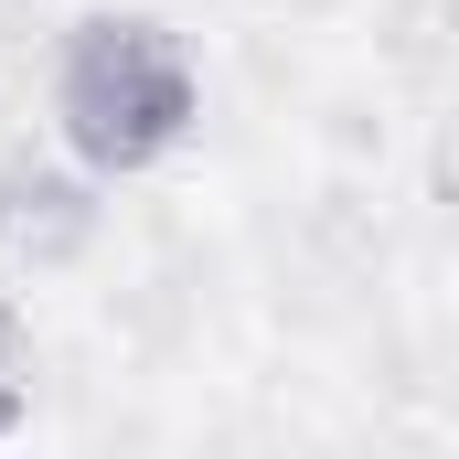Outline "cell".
<instances>
[{"label":"cell","mask_w":459,"mask_h":459,"mask_svg":"<svg viewBox=\"0 0 459 459\" xmlns=\"http://www.w3.org/2000/svg\"><path fill=\"white\" fill-rule=\"evenodd\" d=\"M193 117H204V75H193L171 22L97 11V22L65 32V54H54V128H65L75 171L128 182V171L171 160L193 139Z\"/></svg>","instance_id":"cell-1"},{"label":"cell","mask_w":459,"mask_h":459,"mask_svg":"<svg viewBox=\"0 0 459 459\" xmlns=\"http://www.w3.org/2000/svg\"><path fill=\"white\" fill-rule=\"evenodd\" d=\"M97 225H108L97 171H65V160H0V256H11V267L54 278V267H75V256L97 246Z\"/></svg>","instance_id":"cell-2"},{"label":"cell","mask_w":459,"mask_h":459,"mask_svg":"<svg viewBox=\"0 0 459 459\" xmlns=\"http://www.w3.org/2000/svg\"><path fill=\"white\" fill-rule=\"evenodd\" d=\"M22 374H32V342H22V310L0 299V449L22 438Z\"/></svg>","instance_id":"cell-3"}]
</instances>
